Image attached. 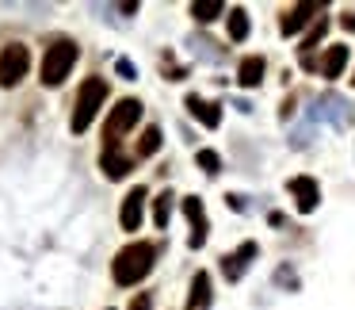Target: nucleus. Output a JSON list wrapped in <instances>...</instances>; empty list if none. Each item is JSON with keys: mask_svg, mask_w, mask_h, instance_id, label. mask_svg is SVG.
I'll return each mask as SVG.
<instances>
[{"mask_svg": "<svg viewBox=\"0 0 355 310\" xmlns=\"http://www.w3.org/2000/svg\"><path fill=\"white\" fill-rule=\"evenodd\" d=\"M317 12H324V4H321V0H302V4H294V8L283 16V24H279V31H283L286 39H291V35H298L302 27L309 24V19H321Z\"/></svg>", "mask_w": 355, "mask_h": 310, "instance_id": "nucleus-6", "label": "nucleus"}, {"mask_svg": "<svg viewBox=\"0 0 355 310\" xmlns=\"http://www.w3.org/2000/svg\"><path fill=\"white\" fill-rule=\"evenodd\" d=\"M103 100H107V81L88 77L85 85H80V92H77V104H73V119H69L73 134H85L88 127H92V119L100 115Z\"/></svg>", "mask_w": 355, "mask_h": 310, "instance_id": "nucleus-2", "label": "nucleus"}, {"mask_svg": "<svg viewBox=\"0 0 355 310\" xmlns=\"http://www.w3.org/2000/svg\"><path fill=\"white\" fill-rule=\"evenodd\" d=\"M340 24H344V31H355V12H344V19H340Z\"/></svg>", "mask_w": 355, "mask_h": 310, "instance_id": "nucleus-24", "label": "nucleus"}, {"mask_svg": "<svg viewBox=\"0 0 355 310\" xmlns=\"http://www.w3.org/2000/svg\"><path fill=\"white\" fill-rule=\"evenodd\" d=\"M252 256H256V241H241V245H237V249H233V253L222 261L225 279L233 284V279H241V276H245V272H248V264H252Z\"/></svg>", "mask_w": 355, "mask_h": 310, "instance_id": "nucleus-8", "label": "nucleus"}, {"mask_svg": "<svg viewBox=\"0 0 355 310\" xmlns=\"http://www.w3.org/2000/svg\"><path fill=\"white\" fill-rule=\"evenodd\" d=\"M187 111H191L195 119H199L202 127H210V131H214V127H222V111H218V104H210V100H202V96H187Z\"/></svg>", "mask_w": 355, "mask_h": 310, "instance_id": "nucleus-11", "label": "nucleus"}, {"mask_svg": "<svg viewBox=\"0 0 355 310\" xmlns=\"http://www.w3.org/2000/svg\"><path fill=\"white\" fill-rule=\"evenodd\" d=\"M168 215H172V192H161L153 203V222L164 230V226H168Z\"/></svg>", "mask_w": 355, "mask_h": 310, "instance_id": "nucleus-20", "label": "nucleus"}, {"mask_svg": "<svg viewBox=\"0 0 355 310\" xmlns=\"http://www.w3.org/2000/svg\"><path fill=\"white\" fill-rule=\"evenodd\" d=\"M157 261V245L153 241H130L126 249H119L115 261H111V276H115L119 287H134L153 272Z\"/></svg>", "mask_w": 355, "mask_h": 310, "instance_id": "nucleus-1", "label": "nucleus"}, {"mask_svg": "<svg viewBox=\"0 0 355 310\" xmlns=\"http://www.w3.org/2000/svg\"><path fill=\"white\" fill-rule=\"evenodd\" d=\"M161 149V127H146L138 138V157H153Z\"/></svg>", "mask_w": 355, "mask_h": 310, "instance_id": "nucleus-17", "label": "nucleus"}, {"mask_svg": "<svg viewBox=\"0 0 355 310\" xmlns=\"http://www.w3.org/2000/svg\"><path fill=\"white\" fill-rule=\"evenodd\" d=\"M130 310H153V299H149V295H134Z\"/></svg>", "mask_w": 355, "mask_h": 310, "instance_id": "nucleus-22", "label": "nucleus"}, {"mask_svg": "<svg viewBox=\"0 0 355 310\" xmlns=\"http://www.w3.org/2000/svg\"><path fill=\"white\" fill-rule=\"evenodd\" d=\"M27 70H31V54H27L24 42H12V47L0 50V85L4 88H16L27 77Z\"/></svg>", "mask_w": 355, "mask_h": 310, "instance_id": "nucleus-5", "label": "nucleus"}, {"mask_svg": "<svg viewBox=\"0 0 355 310\" xmlns=\"http://www.w3.org/2000/svg\"><path fill=\"white\" fill-rule=\"evenodd\" d=\"M291 195L294 203H298L302 215H309V211H317V199H321V192H317V180L313 177H291Z\"/></svg>", "mask_w": 355, "mask_h": 310, "instance_id": "nucleus-9", "label": "nucleus"}, {"mask_svg": "<svg viewBox=\"0 0 355 310\" xmlns=\"http://www.w3.org/2000/svg\"><path fill=\"white\" fill-rule=\"evenodd\" d=\"M324 31H329V19H313V27H309V35L302 39V58H309V50H317V42L324 39Z\"/></svg>", "mask_w": 355, "mask_h": 310, "instance_id": "nucleus-19", "label": "nucleus"}, {"mask_svg": "<svg viewBox=\"0 0 355 310\" xmlns=\"http://www.w3.org/2000/svg\"><path fill=\"white\" fill-rule=\"evenodd\" d=\"M347 58H352V50H347L344 42H336V47H329V50H324V58H321V77H324V81H336L340 73H344Z\"/></svg>", "mask_w": 355, "mask_h": 310, "instance_id": "nucleus-12", "label": "nucleus"}, {"mask_svg": "<svg viewBox=\"0 0 355 310\" xmlns=\"http://www.w3.org/2000/svg\"><path fill=\"white\" fill-rule=\"evenodd\" d=\"M141 119V104L134 100V96H126V100H119L115 108L107 111V123H103V146H119V138H123L126 131H134Z\"/></svg>", "mask_w": 355, "mask_h": 310, "instance_id": "nucleus-4", "label": "nucleus"}, {"mask_svg": "<svg viewBox=\"0 0 355 310\" xmlns=\"http://www.w3.org/2000/svg\"><path fill=\"white\" fill-rule=\"evenodd\" d=\"M263 70H268V65H263V58L260 54H248L245 62H241V70H237V81L245 88H256L263 81Z\"/></svg>", "mask_w": 355, "mask_h": 310, "instance_id": "nucleus-14", "label": "nucleus"}, {"mask_svg": "<svg viewBox=\"0 0 355 310\" xmlns=\"http://www.w3.org/2000/svg\"><path fill=\"white\" fill-rule=\"evenodd\" d=\"M195 161H199V169L207 172V177H218V172H222V157H218L214 149H199Z\"/></svg>", "mask_w": 355, "mask_h": 310, "instance_id": "nucleus-21", "label": "nucleus"}, {"mask_svg": "<svg viewBox=\"0 0 355 310\" xmlns=\"http://www.w3.org/2000/svg\"><path fill=\"white\" fill-rule=\"evenodd\" d=\"M230 39L233 42H245L248 39V12L245 8H233L230 12Z\"/></svg>", "mask_w": 355, "mask_h": 310, "instance_id": "nucleus-18", "label": "nucleus"}, {"mask_svg": "<svg viewBox=\"0 0 355 310\" xmlns=\"http://www.w3.org/2000/svg\"><path fill=\"white\" fill-rule=\"evenodd\" d=\"M352 85H355V77H352Z\"/></svg>", "mask_w": 355, "mask_h": 310, "instance_id": "nucleus-25", "label": "nucleus"}, {"mask_svg": "<svg viewBox=\"0 0 355 310\" xmlns=\"http://www.w3.org/2000/svg\"><path fill=\"white\" fill-rule=\"evenodd\" d=\"M77 58H80V50H77V42H73V39H54L46 47V54H42V85L58 88L73 73Z\"/></svg>", "mask_w": 355, "mask_h": 310, "instance_id": "nucleus-3", "label": "nucleus"}, {"mask_svg": "<svg viewBox=\"0 0 355 310\" xmlns=\"http://www.w3.org/2000/svg\"><path fill=\"white\" fill-rule=\"evenodd\" d=\"M141 218H146V188H130L123 199V211H119V222L123 230H141Z\"/></svg>", "mask_w": 355, "mask_h": 310, "instance_id": "nucleus-7", "label": "nucleus"}, {"mask_svg": "<svg viewBox=\"0 0 355 310\" xmlns=\"http://www.w3.org/2000/svg\"><path fill=\"white\" fill-rule=\"evenodd\" d=\"M210 307V276L207 272H195L191 276V299H187V310H207Z\"/></svg>", "mask_w": 355, "mask_h": 310, "instance_id": "nucleus-15", "label": "nucleus"}, {"mask_svg": "<svg viewBox=\"0 0 355 310\" xmlns=\"http://www.w3.org/2000/svg\"><path fill=\"white\" fill-rule=\"evenodd\" d=\"M100 169L107 172L111 180H123L126 172H130V157H126L119 146H103V154H100Z\"/></svg>", "mask_w": 355, "mask_h": 310, "instance_id": "nucleus-13", "label": "nucleus"}, {"mask_svg": "<svg viewBox=\"0 0 355 310\" xmlns=\"http://www.w3.org/2000/svg\"><path fill=\"white\" fill-rule=\"evenodd\" d=\"M184 215H187V222H191V241H187V245L199 249L202 241H207V211H202L199 195H187L184 199Z\"/></svg>", "mask_w": 355, "mask_h": 310, "instance_id": "nucleus-10", "label": "nucleus"}, {"mask_svg": "<svg viewBox=\"0 0 355 310\" xmlns=\"http://www.w3.org/2000/svg\"><path fill=\"white\" fill-rule=\"evenodd\" d=\"M222 12H225L222 0H195V4H191V16L199 19V24H210V19H218Z\"/></svg>", "mask_w": 355, "mask_h": 310, "instance_id": "nucleus-16", "label": "nucleus"}, {"mask_svg": "<svg viewBox=\"0 0 355 310\" xmlns=\"http://www.w3.org/2000/svg\"><path fill=\"white\" fill-rule=\"evenodd\" d=\"M119 73H123L126 81H134V77H138V73H134V65L126 62V58H119Z\"/></svg>", "mask_w": 355, "mask_h": 310, "instance_id": "nucleus-23", "label": "nucleus"}]
</instances>
